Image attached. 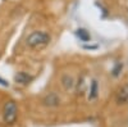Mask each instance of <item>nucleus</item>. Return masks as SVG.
I'll return each instance as SVG.
<instances>
[{
	"mask_svg": "<svg viewBox=\"0 0 128 127\" xmlns=\"http://www.w3.org/2000/svg\"><path fill=\"white\" fill-rule=\"evenodd\" d=\"M16 81H17V83L27 85L32 81V77L30 75H27V73H24V72H19L18 75H16Z\"/></svg>",
	"mask_w": 128,
	"mask_h": 127,
	"instance_id": "obj_4",
	"label": "nucleus"
},
{
	"mask_svg": "<svg viewBox=\"0 0 128 127\" xmlns=\"http://www.w3.org/2000/svg\"><path fill=\"white\" fill-rule=\"evenodd\" d=\"M116 101L119 104H124L128 101V86L124 85V86L119 90V92L116 94Z\"/></svg>",
	"mask_w": 128,
	"mask_h": 127,
	"instance_id": "obj_3",
	"label": "nucleus"
},
{
	"mask_svg": "<svg viewBox=\"0 0 128 127\" xmlns=\"http://www.w3.org/2000/svg\"><path fill=\"white\" fill-rule=\"evenodd\" d=\"M17 114H18V108H17V104L13 100H9L5 103L4 105V110H3V118L4 122L8 124H12L16 122L17 119Z\"/></svg>",
	"mask_w": 128,
	"mask_h": 127,
	"instance_id": "obj_2",
	"label": "nucleus"
},
{
	"mask_svg": "<svg viewBox=\"0 0 128 127\" xmlns=\"http://www.w3.org/2000/svg\"><path fill=\"white\" fill-rule=\"evenodd\" d=\"M0 83H2L3 85V86H8V83L4 81V80H2V78H0Z\"/></svg>",
	"mask_w": 128,
	"mask_h": 127,
	"instance_id": "obj_7",
	"label": "nucleus"
},
{
	"mask_svg": "<svg viewBox=\"0 0 128 127\" xmlns=\"http://www.w3.org/2000/svg\"><path fill=\"white\" fill-rule=\"evenodd\" d=\"M96 96H98V82H96V81H92V83H91V89H90L88 99H90V100H94Z\"/></svg>",
	"mask_w": 128,
	"mask_h": 127,
	"instance_id": "obj_5",
	"label": "nucleus"
},
{
	"mask_svg": "<svg viewBox=\"0 0 128 127\" xmlns=\"http://www.w3.org/2000/svg\"><path fill=\"white\" fill-rule=\"evenodd\" d=\"M49 42H50L49 34L42 32V31H34L26 39V44L31 49H42V48L48 46Z\"/></svg>",
	"mask_w": 128,
	"mask_h": 127,
	"instance_id": "obj_1",
	"label": "nucleus"
},
{
	"mask_svg": "<svg viewBox=\"0 0 128 127\" xmlns=\"http://www.w3.org/2000/svg\"><path fill=\"white\" fill-rule=\"evenodd\" d=\"M77 36H78L82 41H88V40H90V35L87 34L86 30H78V31H77Z\"/></svg>",
	"mask_w": 128,
	"mask_h": 127,
	"instance_id": "obj_6",
	"label": "nucleus"
}]
</instances>
